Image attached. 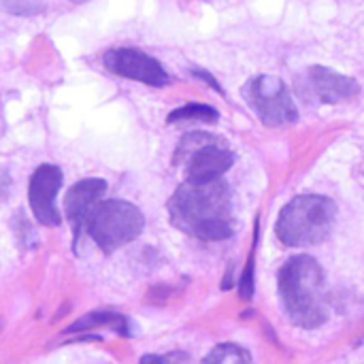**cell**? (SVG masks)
Masks as SVG:
<instances>
[{"mask_svg":"<svg viewBox=\"0 0 364 364\" xmlns=\"http://www.w3.org/2000/svg\"><path fill=\"white\" fill-rule=\"evenodd\" d=\"M220 119L218 109L209 107V105H198V102H190L183 105L175 111L168 113L166 122L168 124H186V122H200V124H215Z\"/></svg>","mask_w":364,"mask_h":364,"instance_id":"cell-12","label":"cell"},{"mask_svg":"<svg viewBox=\"0 0 364 364\" xmlns=\"http://www.w3.org/2000/svg\"><path fill=\"white\" fill-rule=\"evenodd\" d=\"M337 222V205L322 194L292 198L277 218L275 232L286 247H309L326 241Z\"/></svg>","mask_w":364,"mask_h":364,"instance_id":"cell-3","label":"cell"},{"mask_svg":"<svg viewBox=\"0 0 364 364\" xmlns=\"http://www.w3.org/2000/svg\"><path fill=\"white\" fill-rule=\"evenodd\" d=\"M258 235H260V228H258V220H256L252 252H250V256H247L245 271H243V275H241V284H239L241 296H243L245 301H250V299L254 296V269H256V245H258Z\"/></svg>","mask_w":364,"mask_h":364,"instance_id":"cell-15","label":"cell"},{"mask_svg":"<svg viewBox=\"0 0 364 364\" xmlns=\"http://www.w3.org/2000/svg\"><path fill=\"white\" fill-rule=\"evenodd\" d=\"M60 188H62V171L55 164H41L32 173L28 183V203L38 224L49 228L62 224V215L55 205Z\"/></svg>","mask_w":364,"mask_h":364,"instance_id":"cell-7","label":"cell"},{"mask_svg":"<svg viewBox=\"0 0 364 364\" xmlns=\"http://www.w3.org/2000/svg\"><path fill=\"white\" fill-rule=\"evenodd\" d=\"M192 75H194V77H200V79H205V81H207V83H209L213 90H218V92L222 94V87H220V83H218V81H215V77H211L207 70H198V68H194V70H192Z\"/></svg>","mask_w":364,"mask_h":364,"instance_id":"cell-18","label":"cell"},{"mask_svg":"<svg viewBox=\"0 0 364 364\" xmlns=\"http://www.w3.org/2000/svg\"><path fill=\"white\" fill-rule=\"evenodd\" d=\"M243 96L264 126L284 128L299 119L296 102L279 77L258 75L250 79L243 87Z\"/></svg>","mask_w":364,"mask_h":364,"instance_id":"cell-5","label":"cell"},{"mask_svg":"<svg viewBox=\"0 0 364 364\" xmlns=\"http://www.w3.org/2000/svg\"><path fill=\"white\" fill-rule=\"evenodd\" d=\"M307 83L311 87V94L324 105L346 102L360 94V85L356 79L341 75L337 70H331L326 66H320V64L307 70Z\"/></svg>","mask_w":364,"mask_h":364,"instance_id":"cell-9","label":"cell"},{"mask_svg":"<svg viewBox=\"0 0 364 364\" xmlns=\"http://www.w3.org/2000/svg\"><path fill=\"white\" fill-rule=\"evenodd\" d=\"M211 141H215L213 134H207V132H188V134L179 141V145H177V149H175V156H173V162H175V164H183L186 158H188L190 154H194L198 147H203V145H207V143H211Z\"/></svg>","mask_w":364,"mask_h":364,"instance_id":"cell-14","label":"cell"},{"mask_svg":"<svg viewBox=\"0 0 364 364\" xmlns=\"http://www.w3.org/2000/svg\"><path fill=\"white\" fill-rule=\"evenodd\" d=\"M96 328H111V331L119 333L122 337H130L128 320L117 311H90L83 318H79L77 322H73L66 328V333L75 335V333H87V331H96Z\"/></svg>","mask_w":364,"mask_h":364,"instance_id":"cell-11","label":"cell"},{"mask_svg":"<svg viewBox=\"0 0 364 364\" xmlns=\"http://www.w3.org/2000/svg\"><path fill=\"white\" fill-rule=\"evenodd\" d=\"M70 2H87V0H70Z\"/></svg>","mask_w":364,"mask_h":364,"instance_id":"cell-19","label":"cell"},{"mask_svg":"<svg viewBox=\"0 0 364 364\" xmlns=\"http://www.w3.org/2000/svg\"><path fill=\"white\" fill-rule=\"evenodd\" d=\"M141 364H190V356L183 352H171V354H147L141 358Z\"/></svg>","mask_w":364,"mask_h":364,"instance_id":"cell-17","label":"cell"},{"mask_svg":"<svg viewBox=\"0 0 364 364\" xmlns=\"http://www.w3.org/2000/svg\"><path fill=\"white\" fill-rule=\"evenodd\" d=\"M0 333H2V320H0Z\"/></svg>","mask_w":364,"mask_h":364,"instance_id":"cell-20","label":"cell"},{"mask_svg":"<svg viewBox=\"0 0 364 364\" xmlns=\"http://www.w3.org/2000/svg\"><path fill=\"white\" fill-rule=\"evenodd\" d=\"M107 192V183L102 179H83L77 181L64 198V211H66V220L73 226L75 232V243L79 239V232L85 228L87 215L92 213V209L102 200V194Z\"/></svg>","mask_w":364,"mask_h":364,"instance_id":"cell-10","label":"cell"},{"mask_svg":"<svg viewBox=\"0 0 364 364\" xmlns=\"http://www.w3.org/2000/svg\"><path fill=\"white\" fill-rule=\"evenodd\" d=\"M145 228V218L139 207L128 200H100L85 222V232L105 254L132 243Z\"/></svg>","mask_w":364,"mask_h":364,"instance_id":"cell-4","label":"cell"},{"mask_svg":"<svg viewBox=\"0 0 364 364\" xmlns=\"http://www.w3.org/2000/svg\"><path fill=\"white\" fill-rule=\"evenodd\" d=\"M102 64L109 73L117 77L139 81L151 87H164L171 83V75L166 73V68L154 55L136 47H113L105 51Z\"/></svg>","mask_w":364,"mask_h":364,"instance_id":"cell-6","label":"cell"},{"mask_svg":"<svg viewBox=\"0 0 364 364\" xmlns=\"http://www.w3.org/2000/svg\"><path fill=\"white\" fill-rule=\"evenodd\" d=\"M277 290L288 320L305 331L320 328L328 320L324 271L311 256H294L277 273Z\"/></svg>","mask_w":364,"mask_h":364,"instance_id":"cell-2","label":"cell"},{"mask_svg":"<svg viewBox=\"0 0 364 364\" xmlns=\"http://www.w3.org/2000/svg\"><path fill=\"white\" fill-rule=\"evenodd\" d=\"M175 228L198 241H226L235 235L232 192L224 179L183 181L168 200Z\"/></svg>","mask_w":364,"mask_h":364,"instance_id":"cell-1","label":"cell"},{"mask_svg":"<svg viewBox=\"0 0 364 364\" xmlns=\"http://www.w3.org/2000/svg\"><path fill=\"white\" fill-rule=\"evenodd\" d=\"M0 6L13 15H21V17H28V15H36L43 11V2L41 0H0Z\"/></svg>","mask_w":364,"mask_h":364,"instance_id":"cell-16","label":"cell"},{"mask_svg":"<svg viewBox=\"0 0 364 364\" xmlns=\"http://www.w3.org/2000/svg\"><path fill=\"white\" fill-rule=\"evenodd\" d=\"M186 181H213L222 179L224 173L235 164V156L228 147L222 145L220 139L198 147L194 154L186 158Z\"/></svg>","mask_w":364,"mask_h":364,"instance_id":"cell-8","label":"cell"},{"mask_svg":"<svg viewBox=\"0 0 364 364\" xmlns=\"http://www.w3.org/2000/svg\"><path fill=\"white\" fill-rule=\"evenodd\" d=\"M200 364H252V354L237 343H220Z\"/></svg>","mask_w":364,"mask_h":364,"instance_id":"cell-13","label":"cell"}]
</instances>
